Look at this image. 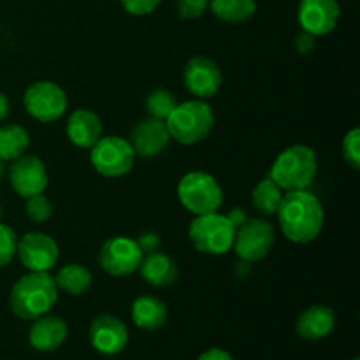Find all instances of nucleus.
<instances>
[{
	"instance_id": "nucleus-1",
	"label": "nucleus",
	"mask_w": 360,
	"mask_h": 360,
	"mask_svg": "<svg viewBox=\"0 0 360 360\" xmlns=\"http://www.w3.org/2000/svg\"><path fill=\"white\" fill-rule=\"evenodd\" d=\"M276 214L281 234L295 245L315 241L326 221L322 202L309 190L285 192Z\"/></svg>"
},
{
	"instance_id": "nucleus-2",
	"label": "nucleus",
	"mask_w": 360,
	"mask_h": 360,
	"mask_svg": "<svg viewBox=\"0 0 360 360\" xmlns=\"http://www.w3.org/2000/svg\"><path fill=\"white\" fill-rule=\"evenodd\" d=\"M58 299L55 278L49 273L28 271L18 278L9 294L11 311L20 320H35L51 311Z\"/></svg>"
},
{
	"instance_id": "nucleus-3",
	"label": "nucleus",
	"mask_w": 360,
	"mask_h": 360,
	"mask_svg": "<svg viewBox=\"0 0 360 360\" xmlns=\"http://www.w3.org/2000/svg\"><path fill=\"white\" fill-rule=\"evenodd\" d=\"M319 172V160L313 148L306 144H294L281 151L273 162L269 178L283 192L308 190Z\"/></svg>"
},
{
	"instance_id": "nucleus-4",
	"label": "nucleus",
	"mask_w": 360,
	"mask_h": 360,
	"mask_svg": "<svg viewBox=\"0 0 360 360\" xmlns=\"http://www.w3.org/2000/svg\"><path fill=\"white\" fill-rule=\"evenodd\" d=\"M169 136L183 146L202 143L214 127V112L202 98L176 104L169 118L165 120Z\"/></svg>"
},
{
	"instance_id": "nucleus-5",
	"label": "nucleus",
	"mask_w": 360,
	"mask_h": 360,
	"mask_svg": "<svg viewBox=\"0 0 360 360\" xmlns=\"http://www.w3.org/2000/svg\"><path fill=\"white\" fill-rule=\"evenodd\" d=\"M236 227L225 214L207 213L193 218L188 227V239L193 248L204 255H227L234 245Z\"/></svg>"
},
{
	"instance_id": "nucleus-6",
	"label": "nucleus",
	"mask_w": 360,
	"mask_h": 360,
	"mask_svg": "<svg viewBox=\"0 0 360 360\" xmlns=\"http://www.w3.org/2000/svg\"><path fill=\"white\" fill-rule=\"evenodd\" d=\"M178 199L186 211L199 217L220 210L224 204V190L214 176L204 171H192L179 179Z\"/></svg>"
},
{
	"instance_id": "nucleus-7",
	"label": "nucleus",
	"mask_w": 360,
	"mask_h": 360,
	"mask_svg": "<svg viewBox=\"0 0 360 360\" xmlns=\"http://www.w3.org/2000/svg\"><path fill=\"white\" fill-rule=\"evenodd\" d=\"M90 162L104 178H122L129 174L136 162V153L127 139L118 136H102L90 148Z\"/></svg>"
},
{
	"instance_id": "nucleus-8",
	"label": "nucleus",
	"mask_w": 360,
	"mask_h": 360,
	"mask_svg": "<svg viewBox=\"0 0 360 360\" xmlns=\"http://www.w3.org/2000/svg\"><path fill=\"white\" fill-rule=\"evenodd\" d=\"M25 111L41 123L58 122L67 111L65 90L53 81H34L23 94Z\"/></svg>"
},
{
	"instance_id": "nucleus-9",
	"label": "nucleus",
	"mask_w": 360,
	"mask_h": 360,
	"mask_svg": "<svg viewBox=\"0 0 360 360\" xmlns=\"http://www.w3.org/2000/svg\"><path fill=\"white\" fill-rule=\"evenodd\" d=\"M274 225L264 218H248L241 227L236 229L234 248L236 255L243 262H259L269 255L274 245Z\"/></svg>"
},
{
	"instance_id": "nucleus-10",
	"label": "nucleus",
	"mask_w": 360,
	"mask_h": 360,
	"mask_svg": "<svg viewBox=\"0 0 360 360\" xmlns=\"http://www.w3.org/2000/svg\"><path fill=\"white\" fill-rule=\"evenodd\" d=\"M143 252L136 239L127 236H116L108 239L98 250V264L102 271L112 278H125L139 269Z\"/></svg>"
},
{
	"instance_id": "nucleus-11",
	"label": "nucleus",
	"mask_w": 360,
	"mask_h": 360,
	"mask_svg": "<svg viewBox=\"0 0 360 360\" xmlns=\"http://www.w3.org/2000/svg\"><path fill=\"white\" fill-rule=\"evenodd\" d=\"M16 255L25 269L32 273H48L58 262L60 250L51 236L32 231L18 239Z\"/></svg>"
},
{
	"instance_id": "nucleus-12",
	"label": "nucleus",
	"mask_w": 360,
	"mask_h": 360,
	"mask_svg": "<svg viewBox=\"0 0 360 360\" xmlns=\"http://www.w3.org/2000/svg\"><path fill=\"white\" fill-rule=\"evenodd\" d=\"M7 178H9L11 188L14 193L23 199H28L37 193H44L48 188V169L44 162L35 155H21L20 158L11 162L7 167Z\"/></svg>"
},
{
	"instance_id": "nucleus-13",
	"label": "nucleus",
	"mask_w": 360,
	"mask_h": 360,
	"mask_svg": "<svg viewBox=\"0 0 360 360\" xmlns=\"http://www.w3.org/2000/svg\"><path fill=\"white\" fill-rule=\"evenodd\" d=\"M183 83L193 97L207 101L218 94L221 83H224V76H221V70L217 65V62H213L207 56L199 55L192 56L186 62Z\"/></svg>"
},
{
	"instance_id": "nucleus-14",
	"label": "nucleus",
	"mask_w": 360,
	"mask_h": 360,
	"mask_svg": "<svg viewBox=\"0 0 360 360\" xmlns=\"http://www.w3.org/2000/svg\"><path fill=\"white\" fill-rule=\"evenodd\" d=\"M88 338L95 352L105 357H112L125 350L129 343V330L118 316L101 313L91 320Z\"/></svg>"
},
{
	"instance_id": "nucleus-15",
	"label": "nucleus",
	"mask_w": 360,
	"mask_h": 360,
	"mask_svg": "<svg viewBox=\"0 0 360 360\" xmlns=\"http://www.w3.org/2000/svg\"><path fill=\"white\" fill-rule=\"evenodd\" d=\"M340 4L338 0H301L297 7V20L301 30L323 37L338 27L340 21Z\"/></svg>"
},
{
	"instance_id": "nucleus-16",
	"label": "nucleus",
	"mask_w": 360,
	"mask_h": 360,
	"mask_svg": "<svg viewBox=\"0 0 360 360\" xmlns=\"http://www.w3.org/2000/svg\"><path fill=\"white\" fill-rule=\"evenodd\" d=\"M127 141L132 146L136 157L155 158L169 146L171 136H169L165 122L146 116L130 130V136Z\"/></svg>"
},
{
	"instance_id": "nucleus-17",
	"label": "nucleus",
	"mask_w": 360,
	"mask_h": 360,
	"mask_svg": "<svg viewBox=\"0 0 360 360\" xmlns=\"http://www.w3.org/2000/svg\"><path fill=\"white\" fill-rule=\"evenodd\" d=\"M67 334H69V327H67L65 320L58 315L46 313L32 323L30 330H28V343L35 352L49 354V352L58 350L65 343Z\"/></svg>"
},
{
	"instance_id": "nucleus-18",
	"label": "nucleus",
	"mask_w": 360,
	"mask_h": 360,
	"mask_svg": "<svg viewBox=\"0 0 360 360\" xmlns=\"http://www.w3.org/2000/svg\"><path fill=\"white\" fill-rule=\"evenodd\" d=\"M65 134L76 148L90 150L104 136V129H102L98 115H95L94 111L86 108H79L70 112L69 118H67Z\"/></svg>"
},
{
	"instance_id": "nucleus-19",
	"label": "nucleus",
	"mask_w": 360,
	"mask_h": 360,
	"mask_svg": "<svg viewBox=\"0 0 360 360\" xmlns=\"http://www.w3.org/2000/svg\"><path fill=\"white\" fill-rule=\"evenodd\" d=\"M336 327V313L326 304H313L299 315L295 330L306 341H320L330 336Z\"/></svg>"
},
{
	"instance_id": "nucleus-20",
	"label": "nucleus",
	"mask_w": 360,
	"mask_h": 360,
	"mask_svg": "<svg viewBox=\"0 0 360 360\" xmlns=\"http://www.w3.org/2000/svg\"><path fill=\"white\" fill-rule=\"evenodd\" d=\"M137 271L141 273L143 280L155 288L169 287L179 276V269L174 260L167 253L160 252V250L143 255V260H141Z\"/></svg>"
},
{
	"instance_id": "nucleus-21",
	"label": "nucleus",
	"mask_w": 360,
	"mask_h": 360,
	"mask_svg": "<svg viewBox=\"0 0 360 360\" xmlns=\"http://www.w3.org/2000/svg\"><path fill=\"white\" fill-rule=\"evenodd\" d=\"M130 316L136 327L146 333H155L162 329L167 322V306L162 299L155 295H141L132 302Z\"/></svg>"
},
{
	"instance_id": "nucleus-22",
	"label": "nucleus",
	"mask_w": 360,
	"mask_h": 360,
	"mask_svg": "<svg viewBox=\"0 0 360 360\" xmlns=\"http://www.w3.org/2000/svg\"><path fill=\"white\" fill-rule=\"evenodd\" d=\"M30 146V136L27 129L18 123L0 125V160L13 162L27 153Z\"/></svg>"
},
{
	"instance_id": "nucleus-23",
	"label": "nucleus",
	"mask_w": 360,
	"mask_h": 360,
	"mask_svg": "<svg viewBox=\"0 0 360 360\" xmlns=\"http://www.w3.org/2000/svg\"><path fill=\"white\" fill-rule=\"evenodd\" d=\"M56 288L69 295H83L94 285V276L90 269L81 264H67L56 273Z\"/></svg>"
},
{
	"instance_id": "nucleus-24",
	"label": "nucleus",
	"mask_w": 360,
	"mask_h": 360,
	"mask_svg": "<svg viewBox=\"0 0 360 360\" xmlns=\"http://www.w3.org/2000/svg\"><path fill=\"white\" fill-rule=\"evenodd\" d=\"M210 9L220 21L241 25L252 20L257 11L255 0H210Z\"/></svg>"
},
{
	"instance_id": "nucleus-25",
	"label": "nucleus",
	"mask_w": 360,
	"mask_h": 360,
	"mask_svg": "<svg viewBox=\"0 0 360 360\" xmlns=\"http://www.w3.org/2000/svg\"><path fill=\"white\" fill-rule=\"evenodd\" d=\"M285 192L267 176L260 179L252 193V204L255 211L262 217H273L280 210V204L283 200Z\"/></svg>"
},
{
	"instance_id": "nucleus-26",
	"label": "nucleus",
	"mask_w": 360,
	"mask_h": 360,
	"mask_svg": "<svg viewBox=\"0 0 360 360\" xmlns=\"http://www.w3.org/2000/svg\"><path fill=\"white\" fill-rule=\"evenodd\" d=\"M176 104H178V101H176L172 91L165 90V88H157V90L148 94L146 101H144V109H146L148 116L165 122L172 109L176 108Z\"/></svg>"
},
{
	"instance_id": "nucleus-27",
	"label": "nucleus",
	"mask_w": 360,
	"mask_h": 360,
	"mask_svg": "<svg viewBox=\"0 0 360 360\" xmlns=\"http://www.w3.org/2000/svg\"><path fill=\"white\" fill-rule=\"evenodd\" d=\"M25 213L34 224H46L53 214V204L44 193H37V195H32L27 199Z\"/></svg>"
},
{
	"instance_id": "nucleus-28",
	"label": "nucleus",
	"mask_w": 360,
	"mask_h": 360,
	"mask_svg": "<svg viewBox=\"0 0 360 360\" xmlns=\"http://www.w3.org/2000/svg\"><path fill=\"white\" fill-rule=\"evenodd\" d=\"M18 248V236L9 225L0 221V269L9 266L16 257Z\"/></svg>"
},
{
	"instance_id": "nucleus-29",
	"label": "nucleus",
	"mask_w": 360,
	"mask_h": 360,
	"mask_svg": "<svg viewBox=\"0 0 360 360\" xmlns=\"http://www.w3.org/2000/svg\"><path fill=\"white\" fill-rule=\"evenodd\" d=\"M341 153H343L345 162L357 171L360 167V129L357 127L347 132L341 143Z\"/></svg>"
},
{
	"instance_id": "nucleus-30",
	"label": "nucleus",
	"mask_w": 360,
	"mask_h": 360,
	"mask_svg": "<svg viewBox=\"0 0 360 360\" xmlns=\"http://www.w3.org/2000/svg\"><path fill=\"white\" fill-rule=\"evenodd\" d=\"M210 9V0H178L176 13L181 20H197Z\"/></svg>"
},
{
	"instance_id": "nucleus-31",
	"label": "nucleus",
	"mask_w": 360,
	"mask_h": 360,
	"mask_svg": "<svg viewBox=\"0 0 360 360\" xmlns=\"http://www.w3.org/2000/svg\"><path fill=\"white\" fill-rule=\"evenodd\" d=\"M162 0H120L123 9L127 11L132 16H146L151 14L158 6H160Z\"/></svg>"
},
{
	"instance_id": "nucleus-32",
	"label": "nucleus",
	"mask_w": 360,
	"mask_h": 360,
	"mask_svg": "<svg viewBox=\"0 0 360 360\" xmlns=\"http://www.w3.org/2000/svg\"><path fill=\"white\" fill-rule=\"evenodd\" d=\"M136 243H137V246H139L141 252H143V255L158 252V250H160V245H162L160 236L153 231L143 232V234L136 239Z\"/></svg>"
},
{
	"instance_id": "nucleus-33",
	"label": "nucleus",
	"mask_w": 360,
	"mask_h": 360,
	"mask_svg": "<svg viewBox=\"0 0 360 360\" xmlns=\"http://www.w3.org/2000/svg\"><path fill=\"white\" fill-rule=\"evenodd\" d=\"M316 39L319 37H315V35L308 34V32H304V30L299 32V34L295 35V41H294L295 49H297L299 55H309V53L315 49Z\"/></svg>"
},
{
	"instance_id": "nucleus-34",
	"label": "nucleus",
	"mask_w": 360,
	"mask_h": 360,
	"mask_svg": "<svg viewBox=\"0 0 360 360\" xmlns=\"http://www.w3.org/2000/svg\"><path fill=\"white\" fill-rule=\"evenodd\" d=\"M197 360H234L232 355L224 348H210V350L202 352Z\"/></svg>"
},
{
	"instance_id": "nucleus-35",
	"label": "nucleus",
	"mask_w": 360,
	"mask_h": 360,
	"mask_svg": "<svg viewBox=\"0 0 360 360\" xmlns=\"http://www.w3.org/2000/svg\"><path fill=\"white\" fill-rule=\"evenodd\" d=\"M225 217L229 218V221H231V224L234 225L236 229L241 227V225L245 224L246 220H248V214H246L245 207H241V206H238V207H234V210H231L227 214H225Z\"/></svg>"
},
{
	"instance_id": "nucleus-36",
	"label": "nucleus",
	"mask_w": 360,
	"mask_h": 360,
	"mask_svg": "<svg viewBox=\"0 0 360 360\" xmlns=\"http://www.w3.org/2000/svg\"><path fill=\"white\" fill-rule=\"evenodd\" d=\"M9 111H11L9 98H7L6 94H2V91H0V123H2L7 116H9Z\"/></svg>"
},
{
	"instance_id": "nucleus-37",
	"label": "nucleus",
	"mask_w": 360,
	"mask_h": 360,
	"mask_svg": "<svg viewBox=\"0 0 360 360\" xmlns=\"http://www.w3.org/2000/svg\"><path fill=\"white\" fill-rule=\"evenodd\" d=\"M6 174H7V162L0 160V181L6 178Z\"/></svg>"
},
{
	"instance_id": "nucleus-38",
	"label": "nucleus",
	"mask_w": 360,
	"mask_h": 360,
	"mask_svg": "<svg viewBox=\"0 0 360 360\" xmlns=\"http://www.w3.org/2000/svg\"><path fill=\"white\" fill-rule=\"evenodd\" d=\"M0 218H2V204H0Z\"/></svg>"
},
{
	"instance_id": "nucleus-39",
	"label": "nucleus",
	"mask_w": 360,
	"mask_h": 360,
	"mask_svg": "<svg viewBox=\"0 0 360 360\" xmlns=\"http://www.w3.org/2000/svg\"><path fill=\"white\" fill-rule=\"evenodd\" d=\"M354 360H360V359H359V357H355V359H354Z\"/></svg>"
}]
</instances>
